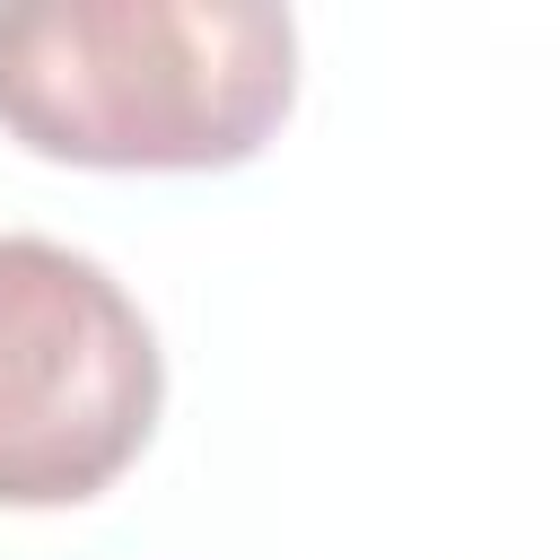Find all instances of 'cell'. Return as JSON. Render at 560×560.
<instances>
[{
	"mask_svg": "<svg viewBox=\"0 0 560 560\" xmlns=\"http://www.w3.org/2000/svg\"><path fill=\"white\" fill-rule=\"evenodd\" d=\"M298 26L262 0H9L0 131L96 175H219L280 140Z\"/></svg>",
	"mask_w": 560,
	"mask_h": 560,
	"instance_id": "1",
	"label": "cell"
},
{
	"mask_svg": "<svg viewBox=\"0 0 560 560\" xmlns=\"http://www.w3.org/2000/svg\"><path fill=\"white\" fill-rule=\"evenodd\" d=\"M166 402V359L131 289L52 236H0V508L114 490Z\"/></svg>",
	"mask_w": 560,
	"mask_h": 560,
	"instance_id": "2",
	"label": "cell"
}]
</instances>
